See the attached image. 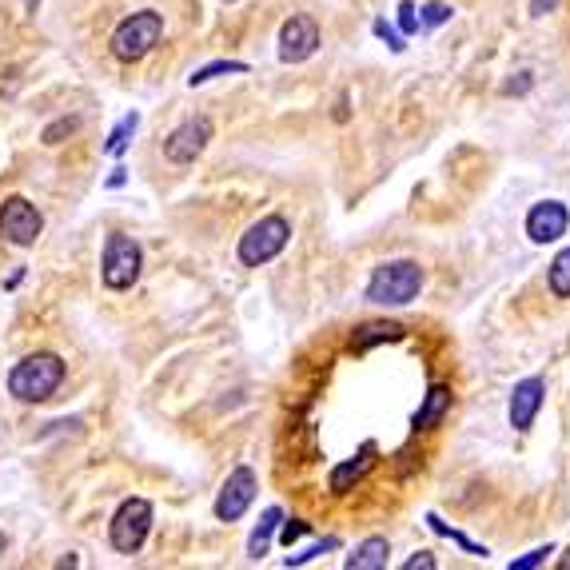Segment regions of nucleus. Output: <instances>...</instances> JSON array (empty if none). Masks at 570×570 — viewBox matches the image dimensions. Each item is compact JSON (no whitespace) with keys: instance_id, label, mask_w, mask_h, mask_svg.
Listing matches in <instances>:
<instances>
[{"instance_id":"ddd939ff","label":"nucleus","mask_w":570,"mask_h":570,"mask_svg":"<svg viewBox=\"0 0 570 570\" xmlns=\"http://www.w3.org/2000/svg\"><path fill=\"white\" fill-rule=\"evenodd\" d=\"M375 455H379V447H375V443H363L355 459H343V463L331 471V479H327V483H331V495H351L355 483H363V475L375 467Z\"/></svg>"},{"instance_id":"6e6552de","label":"nucleus","mask_w":570,"mask_h":570,"mask_svg":"<svg viewBox=\"0 0 570 570\" xmlns=\"http://www.w3.org/2000/svg\"><path fill=\"white\" fill-rule=\"evenodd\" d=\"M256 491H260V479L252 467H236L224 487H220V499H216V519L220 523H236L248 515V507L256 503Z\"/></svg>"},{"instance_id":"20e7f679","label":"nucleus","mask_w":570,"mask_h":570,"mask_svg":"<svg viewBox=\"0 0 570 570\" xmlns=\"http://www.w3.org/2000/svg\"><path fill=\"white\" fill-rule=\"evenodd\" d=\"M287 244H291V224H287V216H264V220H256V224L240 236L236 256H240L244 268H264V264H272V260L284 252Z\"/></svg>"},{"instance_id":"412c9836","label":"nucleus","mask_w":570,"mask_h":570,"mask_svg":"<svg viewBox=\"0 0 570 570\" xmlns=\"http://www.w3.org/2000/svg\"><path fill=\"white\" fill-rule=\"evenodd\" d=\"M427 523H431V531H435V535H447V539H451V543H459V547H463V551H471V555H483V559H487V555H491V551H487V547H479V543H471V539H467V535H459V531H451V527H447V523H439V515H427Z\"/></svg>"},{"instance_id":"2eb2a0df","label":"nucleus","mask_w":570,"mask_h":570,"mask_svg":"<svg viewBox=\"0 0 570 570\" xmlns=\"http://www.w3.org/2000/svg\"><path fill=\"white\" fill-rule=\"evenodd\" d=\"M387 555H391V543L387 539H363L359 547H355V555H347V570H383L387 567Z\"/></svg>"},{"instance_id":"393cba45","label":"nucleus","mask_w":570,"mask_h":570,"mask_svg":"<svg viewBox=\"0 0 570 570\" xmlns=\"http://www.w3.org/2000/svg\"><path fill=\"white\" fill-rule=\"evenodd\" d=\"M311 531V523H303V519H287V523H280V543L284 547H291L295 539H303Z\"/></svg>"},{"instance_id":"9b49d317","label":"nucleus","mask_w":570,"mask_h":570,"mask_svg":"<svg viewBox=\"0 0 570 570\" xmlns=\"http://www.w3.org/2000/svg\"><path fill=\"white\" fill-rule=\"evenodd\" d=\"M567 228H570V212L567 204H559V200H543V204H535L527 212V236L535 244H555V240L567 236Z\"/></svg>"},{"instance_id":"bb28decb","label":"nucleus","mask_w":570,"mask_h":570,"mask_svg":"<svg viewBox=\"0 0 570 570\" xmlns=\"http://www.w3.org/2000/svg\"><path fill=\"white\" fill-rule=\"evenodd\" d=\"M399 28H403V36L419 32V16H415V4H399Z\"/></svg>"},{"instance_id":"423d86ee","label":"nucleus","mask_w":570,"mask_h":570,"mask_svg":"<svg viewBox=\"0 0 570 570\" xmlns=\"http://www.w3.org/2000/svg\"><path fill=\"white\" fill-rule=\"evenodd\" d=\"M148 531H152V503L148 499H124L112 515L108 539L120 555H136L148 543Z\"/></svg>"},{"instance_id":"39448f33","label":"nucleus","mask_w":570,"mask_h":570,"mask_svg":"<svg viewBox=\"0 0 570 570\" xmlns=\"http://www.w3.org/2000/svg\"><path fill=\"white\" fill-rule=\"evenodd\" d=\"M140 272H144L140 244L132 236H124V232H112L108 244H104V260H100V280H104V287L108 291H128V287H136Z\"/></svg>"},{"instance_id":"0eeeda50","label":"nucleus","mask_w":570,"mask_h":570,"mask_svg":"<svg viewBox=\"0 0 570 570\" xmlns=\"http://www.w3.org/2000/svg\"><path fill=\"white\" fill-rule=\"evenodd\" d=\"M44 232V216L36 212L32 200L24 196H8L0 204V240H8L12 248H32Z\"/></svg>"},{"instance_id":"473e14b6","label":"nucleus","mask_w":570,"mask_h":570,"mask_svg":"<svg viewBox=\"0 0 570 570\" xmlns=\"http://www.w3.org/2000/svg\"><path fill=\"white\" fill-rule=\"evenodd\" d=\"M224 4H236V0H224Z\"/></svg>"},{"instance_id":"cd10ccee","label":"nucleus","mask_w":570,"mask_h":570,"mask_svg":"<svg viewBox=\"0 0 570 570\" xmlns=\"http://www.w3.org/2000/svg\"><path fill=\"white\" fill-rule=\"evenodd\" d=\"M547 555H551V547H539V551H531V555L515 559V563H511V570H531V567H539V563H547Z\"/></svg>"},{"instance_id":"1a4fd4ad","label":"nucleus","mask_w":570,"mask_h":570,"mask_svg":"<svg viewBox=\"0 0 570 570\" xmlns=\"http://www.w3.org/2000/svg\"><path fill=\"white\" fill-rule=\"evenodd\" d=\"M208 140H212V120H208V116H192V120H184L180 128L168 132L164 156H168L172 164H196V160L204 156Z\"/></svg>"},{"instance_id":"4468645a","label":"nucleus","mask_w":570,"mask_h":570,"mask_svg":"<svg viewBox=\"0 0 570 570\" xmlns=\"http://www.w3.org/2000/svg\"><path fill=\"white\" fill-rule=\"evenodd\" d=\"M451 403H455V391H451L447 383H435V387L423 395V403H419V411H415L411 427H415V431H431V427H439V423L447 419Z\"/></svg>"},{"instance_id":"a211bd4d","label":"nucleus","mask_w":570,"mask_h":570,"mask_svg":"<svg viewBox=\"0 0 570 570\" xmlns=\"http://www.w3.org/2000/svg\"><path fill=\"white\" fill-rule=\"evenodd\" d=\"M228 72H248V64H244V60H212V64L196 68V72L188 76V84L200 88V84H208V80H216V76H228Z\"/></svg>"},{"instance_id":"f03ea898","label":"nucleus","mask_w":570,"mask_h":570,"mask_svg":"<svg viewBox=\"0 0 570 570\" xmlns=\"http://www.w3.org/2000/svg\"><path fill=\"white\" fill-rule=\"evenodd\" d=\"M423 268L415 260H387L371 272L367 280V303H379V307H403V303H415L419 291H423Z\"/></svg>"},{"instance_id":"9d476101","label":"nucleus","mask_w":570,"mask_h":570,"mask_svg":"<svg viewBox=\"0 0 570 570\" xmlns=\"http://www.w3.org/2000/svg\"><path fill=\"white\" fill-rule=\"evenodd\" d=\"M319 52V24L307 12H295L280 28V60L284 64H303Z\"/></svg>"},{"instance_id":"dca6fc26","label":"nucleus","mask_w":570,"mask_h":570,"mask_svg":"<svg viewBox=\"0 0 570 570\" xmlns=\"http://www.w3.org/2000/svg\"><path fill=\"white\" fill-rule=\"evenodd\" d=\"M399 339H403V323H395V319H379V323L359 327V331H355V339H351V347H355V351H367V347H375V343H399Z\"/></svg>"},{"instance_id":"c756f323","label":"nucleus","mask_w":570,"mask_h":570,"mask_svg":"<svg viewBox=\"0 0 570 570\" xmlns=\"http://www.w3.org/2000/svg\"><path fill=\"white\" fill-rule=\"evenodd\" d=\"M559 0H535V12H543V8H555Z\"/></svg>"},{"instance_id":"aec40b11","label":"nucleus","mask_w":570,"mask_h":570,"mask_svg":"<svg viewBox=\"0 0 570 570\" xmlns=\"http://www.w3.org/2000/svg\"><path fill=\"white\" fill-rule=\"evenodd\" d=\"M136 128H140V116H136V112H128V116H124V120L112 128V136H108L104 152H108V156H120V152L128 148V140H132V132H136Z\"/></svg>"},{"instance_id":"6ab92c4d","label":"nucleus","mask_w":570,"mask_h":570,"mask_svg":"<svg viewBox=\"0 0 570 570\" xmlns=\"http://www.w3.org/2000/svg\"><path fill=\"white\" fill-rule=\"evenodd\" d=\"M547 284L559 299H570V248H563L555 260H551V272H547Z\"/></svg>"},{"instance_id":"5701e85b","label":"nucleus","mask_w":570,"mask_h":570,"mask_svg":"<svg viewBox=\"0 0 570 570\" xmlns=\"http://www.w3.org/2000/svg\"><path fill=\"white\" fill-rule=\"evenodd\" d=\"M323 551H339V539H323V543H315V547H307L303 555H287L284 567H303V563H311V559H319Z\"/></svg>"},{"instance_id":"c85d7f7f","label":"nucleus","mask_w":570,"mask_h":570,"mask_svg":"<svg viewBox=\"0 0 570 570\" xmlns=\"http://www.w3.org/2000/svg\"><path fill=\"white\" fill-rule=\"evenodd\" d=\"M403 570H435V559H431L427 551H419L415 559H407V563H403Z\"/></svg>"},{"instance_id":"7ed1b4c3","label":"nucleus","mask_w":570,"mask_h":570,"mask_svg":"<svg viewBox=\"0 0 570 570\" xmlns=\"http://www.w3.org/2000/svg\"><path fill=\"white\" fill-rule=\"evenodd\" d=\"M160 36H164V16L156 8H144V12L124 16L108 44H112V56L120 64H136V60H144L160 44Z\"/></svg>"},{"instance_id":"2f4dec72","label":"nucleus","mask_w":570,"mask_h":570,"mask_svg":"<svg viewBox=\"0 0 570 570\" xmlns=\"http://www.w3.org/2000/svg\"><path fill=\"white\" fill-rule=\"evenodd\" d=\"M28 4H40V0H28Z\"/></svg>"},{"instance_id":"4be33fe9","label":"nucleus","mask_w":570,"mask_h":570,"mask_svg":"<svg viewBox=\"0 0 570 570\" xmlns=\"http://www.w3.org/2000/svg\"><path fill=\"white\" fill-rule=\"evenodd\" d=\"M451 20V4H443V0H427L423 4V16H419V24H427V28H439V24H447Z\"/></svg>"},{"instance_id":"a878e982","label":"nucleus","mask_w":570,"mask_h":570,"mask_svg":"<svg viewBox=\"0 0 570 570\" xmlns=\"http://www.w3.org/2000/svg\"><path fill=\"white\" fill-rule=\"evenodd\" d=\"M371 28H375V36H379V40H387V44H391V52H403V48H407V44H403V36H399L387 20H375Z\"/></svg>"},{"instance_id":"f8f14e48","label":"nucleus","mask_w":570,"mask_h":570,"mask_svg":"<svg viewBox=\"0 0 570 570\" xmlns=\"http://www.w3.org/2000/svg\"><path fill=\"white\" fill-rule=\"evenodd\" d=\"M543 399H547V379H543V375H531V379L515 383V391H511V407H507L511 427H515V431H531V423H535V415H539Z\"/></svg>"},{"instance_id":"7c9ffc66","label":"nucleus","mask_w":570,"mask_h":570,"mask_svg":"<svg viewBox=\"0 0 570 570\" xmlns=\"http://www.w3.org/2000/svg\"><path fill=\"white\" fill-rule=\"evenodd\" d=\"M559 570H570V551H567V559H559Z\"/></svg>"},{"instance_id":"f3484780","label":"nucleus","mask_w":570,"mask_h":570,"mask_svg":"<svg viewBox=\"0 0 570 570\" xmlns=\"http://www.w3.org/2000/svg\"><path fill=\"white\" fill-rule=\"evenodd\" d=\"M280 523H284V511H280V507H268V511L260 515V527H256L252 539H248V555H252V559H264V555L272 551V539H276Z\"/></svg>"},{"instance_id":"f257e3e1","label":"nucleus","mask_w":570,"mask_h":570,"mask_svg":"<svg viewBox=\"0 0 570 570\" xmlns=\"http://www.w3.org/2000/svg\"><path fill=\"white\" fill-rule=\"evenodd\" d=\"M60 383H64V359L52 355V351L24 355L8 371V395L20 399V403H44L60 391Z\"/></svg>"},{"instance_id":"b1692460","label":"nucleus","mask_w":570,"mask_h":570,"mask_svg":"<svg viewBox=\"0 0 570 570\" xmlns=\"http://www.w3.org/2000/svg\"><path fill=\"white\" fill-rule=\"evenodd\" d=\"M76 128H80V120L64 116V120H56V124H48V128H44V144H64V136H72Z\"/></svg>"}]
</instances>
